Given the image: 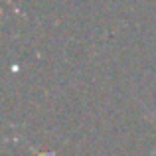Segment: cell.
<instances>
[{
  "label": "cell",
  "instance_id": "cell-1",
  "mask_svg": "<svg viewBox=\"0 0 156 156\" xmlns=\"http://www.w3.org/2000/svg\"><path fill=\"white\" fill-rule=\"evenodd\" d=\"M154 121H156V119H154Z\"/></svg>",
  "mask_w": 156,
  "mask_h": 156
}]
</instances>
